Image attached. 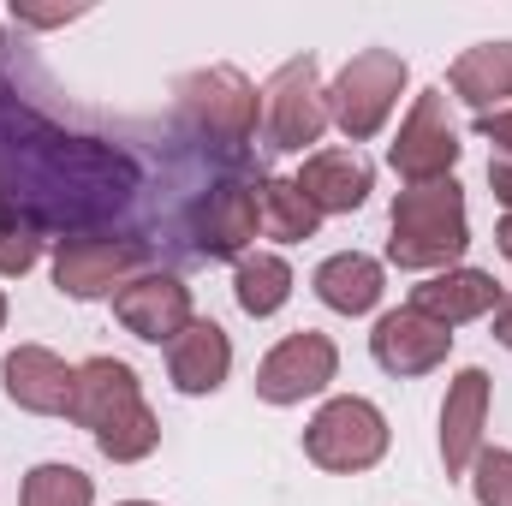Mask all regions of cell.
<instances>
[{
  "label": "cell",
  "instance_id": "cell-18",
  "mask_svg": "<svg viewBox=\"0 0 512 506\" xmlns=\"http://www.w3.org/2000/svg\"><path fill=\"white\" fill-rule=\"evenodd\" d=\"M233 370V340H227V328L221 322H191L173 346H167V376L179 393H191V399H203V393H215L221 381Z\"/></svg>",
  "mask_w": 512,
  "mask_h": 506
},
{
  "label": "cell",
  "instance_id": "cell-7",
  "mask_svg": "<svg viewBox=\"0 0 512 506\" xmlns=\"http://www.w3.org/2000/svg\"><path fill=\"white\" fill-rule=\"evenodd\" d=\"M262 131H268V149H286V155H304L328 131V90H322L310 54L286 60L262 84Z\"/></svg>",
  "mask_w": 512,
  "mask_h": 506
},
{
  "label": "cell",
  "instance_id": "cell-10",
  "mask_svg": "<svg viewBox=\"0 0 512 506\" xmlns=\"http://www.w3.org/2000/svg\"><path fill=\"white\" fill-rule=\"evenodd\" d=\"M334 370H340L334 340L316 334V328H298V334H286L256 364V399H268V405H304V399H316L334 381Z\"/></svg>",
  "mask_w": 512,
  "mask_h": 506
},
{
  "label": "cell",
  "instance_id": "cell-1",
  "mask_svg": "<svg viewBox=\"0 0 512 506\" xmlns=\"http://www.w3.org/2000/svg\"><path fill=\"white\" fill-rule=\"evenodd\" d=\"M137 185L120 149L90 143V137H66L48 120H36L30 108L0 102V209L36 221V227H66V221H90L120 209Z\"/></svg>",
  "mask_w": 512,
  "mask_h": 506
},
{
  "label": "cell",
  "instance_id": "cell-11",
  "mask_svg": "<svg viewBox=\"0 0 512 506\" xmlns=\"http://www.w3.org/2000/svg\"><path fill=\"white\" fill-rule=\"evenodd\" d=\"M114 316L126 322V334L149 340V346H173V340L197 322V310H191V286H185L179 274H161V268L131 274L126 286L114 292Z\"/></svg>",
  "mask_w": 512,
  "mask_h": 506
},
{
  "label": "cell",
  "instance_id": "cell-2",
  "mask_svg": "<svg viewBox=\"0 0 512 506\" xmlns=\"http://www.w3.org/2000/svg\"><path fill=\"white\" fill-rule=\"evenodd\" d=\"M72 423L96 435V447L114 465H137L155 453L161 423L137 387V370L120 358H84L78 364V393H72Z\"/></svg>",
  "mask_w": 512,
  "mask_h": 506
},
{
  "label": "cell",
  "instance_id": "cell-19",
  "mask_svg": "<svg viewBox=\"0 0 512 506\" xmlns=\"http://www.w3.org/2000/svg\"><path fill=\"white\" fill-rule=\"evenodd\" d=\"M447 90L477 108V114H501L512 102V42H477L453 60L447 72Z\"/></svg>",
  "mask_w": 512,
  "mask_h": 506
},
{
  "label": "cell",
  "instance_id": "cell-21",
  "mask_svg": "<svg viewBox=\"0 0 512 506\" xmlns=\"http://www.w3.org/2000/svg\"><path fill=\"white\" fill-rule=\"evenodd\" d=\"M256 215H262L268 239H280V245H304L322 227V209L298 191V179H262L256 185Z\"/></svg>",
  "mask_w": 512,
  "mask_h": 506
},
{
  "label": "cell",
  "instance_id": "cell-5",
  "mask_svg": "<svg viewBox=\"0 0 512 506\" xmlns=\"http://www.w3.org/2000/svg\"><path fill=\"white\" fill-rule=\"evenodd\" d=\"M405 90V60L393 48H364L340 66V78L328 84V126H340L352 143H370L387 126V114L399 108Z\"/></svg>",
  "mask_w": 512,
  "mask_h": 506
},
{
  "label": "cell",
  "instance_id": "cell-27",
  "mask_svg": "<svg viewBox=\"0 0 512 506\" xmlns=\"http://www.w3.org/2000/svg\"><path fill=\"white\" fill-rule=\"evenodd\" d=\"M72 18H84V12H78V6H60V12H42V6H18V24H42V30H48V24H72Z\"/></svg>",
  "mask_w": 512,
  "mask_h": 506
},
{
  "label": "cell",
  "instance_id": "cell-14",
  "mask_svg": "<svg viewBox=\"0 0 512 506\" xmlns=\"http://www.w3.org/2000/svg\"><path fill=\"white\" fill-rule=\"evenodd\" d=\"M262 227L256 215V185H215L197 197L191 209V239H197V256L209 262H239L251 256V239Z\"/></svg>",
  "mask_w": 512,
  "mask_h": 506
},
{
  "label": "cell",
  "instance_id": "cell-17",
  "mask_svg": "<svg viewBox=\"0 0 512 506\" xmlns=\"http://www.w3.org/2000/svg\"><path fill=\"white\" fill-rule=\"evenodd\" d=\"M370 185H376V173H370V161H364L358 149H316V155H304V167H298V191H304L322 215H352V209H364Z\"/></svg>",
  "mask_w": 512,
  "mask_h": 506
},
{
  "label": "cell",
  "instance_id": "cell-32",
  "mask_svg": "<svg viewBox=\"0 0 512 506\" xmlns=\"http://www.w3.org/2000/svg\"><path fill=\"white\" fill-rule=\"evenodd\" d=\"M120 506H155V501H120Z\"/></svg>",
  "mask_w": 512,
  "mask_h": 506
},
{
  "label": "cell",
  "instance_id": "cell-16",
  "mask_svg": "<svg viewBox=\"0 0 512 506\" xmlns=\"http://www.w3.org/2000/svg\"><path fill=\"white\" fill-rule=\"evenodd\" d=\"M501 298H507V292H501L495 274H483V268H441V274H429L423 286H411V310L435 316L441 328H459V322L495 316Z\"/></svg>",
  "mask_w": 512,
  "mask_h": 506
},
{
  "label": "cell",
  "instance_id": "cell-31",
  "mask_svg": "<svg viewBox=\"0 0 512 506\" xmlns=\"http://www.w3.org/2000/svg\"><path fill=\"white\" fill-rule=\"evenodd\" d=\"M0 328H6V292H0Z\"/></svg>",
  "mask_w": 512,
  "mask_h": 506
},
{
  "label": "cell",
  "instance_id": "cell-26",
  "mask_svg": "<svg viewBox=\"0 0 512 506\" xmlns=\"http://www.w3.org/2000/svg\"><path fill=\"white\" fill-rule=\"evenodd\" d=\"M477 137H489V143L501 149V161H512V108H501V114H477Z\"/></svg>",
  "mask_w": 512,
  "mask_h": 506
},
{
  "label": "cell",
  "instance_id": "cell-4",
  "mask_svg": "<svg viewBox=\"0 0 512 506\" xmlns=\"http://www.w3.org/2000/svg\"><path fill=\"white\" fill-rule=\"evenodd\" d=\"M173 96H179V114H185L191 126L203 131L209 143L233 149V155L256 137V120H262V90H256L239 66H203V72L179 78V90H173Z\"/></svg>",
  "mask_w": 512,
  "mask_h": 506
},
{
  "label": "cell",
  "instance_id": "cell-9",
  "mask_svg": "<svg viewBox=\"0 0 512 506\" xmlns=\"http://www.w3.org/2000/svg\"><path fill=\"white\" fill-rule=\"evenodd\" d=\"M393 173L405 185H435V179H453L459 167V131L447 126V90H423L405 114V126L387 149Z\"/></svg>",
  "mask_w": 512,
  "mask_h": 506
},
{
  "label": "cell",
  "instance_id": "cell-24",
  "mask_svg": "<svg viewBox=\"0 0 512 506\" xmlns=\"http://www.w3.org/2000/svg\"><path fill=\"white\" fill-rule=\"evenodd\" d=\"M36 256H42V227L0 209V274H30Z\"/></svg>",
  "mask_w": 512,
  "mask_h": 506
},
{
  "label": "cell",
  "instance_id": "cell-25",
  "mask_svg": "<svg viewBox=\"0 0 512 506\" xmlns=\"http://www.w3.org/2000/svg\"><path fill=\"white\" fill-rule=\"evenodd\" d=\"M471 495H477V506H512V453L507 447H483L471 459Z\"/></svg>",
  "mask_w": 512,
  "mask_h": 506
},
{
  "label": "cell",
  "instance_id": "cell-28",
  "mask_svg": "<svg viewBox=\"0 0 512 506\" xmlns=\"http://www.w3.org/2000/svg\"><path fill=\"white\" fill-rule=\"evenodd\" d=\"M489 185H495V203L512 215V161H501V155L489 161Z\"/></svg>",
  "mask_w": 512,
  "mask_h": 506
},
{
  "label": "cell",
  "instance_id": "cell-8",
  "mask_svg": "<svg viewBox=\"0 0 512 506\" xmlns=\"http://www.w3.org/2000/svg\"><path fill=\"white\" fill-rule=\"evenodd\" d=\"M149 245L131 233H66L54 245V286L66 298H102L120 292L131 274H143Z\"/></svg>",
  "mask_w": 512,
  "mask_h": 506
},
{
  "label": "cell",
  "instance_id": "cell-3",
  "mask_svg": "<svg viewBox=\"0 0 512 506\" xmlns=\"http://www.w3.org/2000/svg\"><path fill=\"white\" fill-rule=\"evenodd\" d=\"M387 256L399 268H417V274H441L453 268L465 245H471V221H465V191L459 179H435V185H405L393 197V215H387Z\"/></svg>",
  "mask_w": 512,
  "mask_h": 506
},
{
  "label": "cell",
  "instance_id": "cell-29",
  "mask_svg": "<svg viewBox=\"0 0 512 506\" xmlns=\"http://www.w3.org/2000/svg\"><path fill=\"white\" fill-rule=\"evenodd\" d=\"M495 340L512 352V298H501V304H495Z\"/></svg>",
  "mask_w": 512,
  "mask_h": 506
},
{
  "label": "cell",
  "instance_id": "cell-13",
  "mask_svg": "<svg viewBox=\"0 0 512 506\" xmlns=\"http://www.w3.org/2000/svg\"><path fill=\"white\" fill-rule=\"evenodd\" d=\"M370 352H376V364H382L387 376H429V370L447 364V352H453V328H441L435 316L399 304V310H387L382 322H376Z\"/></svg>",
  "mask_w": 512,
  "mask_h": 506
},
{
  "label": "cell",
  "instance_id": "cell-20",
  "mask_svg": "<svg viewBox=\"0 0 512 506\" xmlns=\"http://www.w3.org/2000/svg\"><path fill=\"white\" fill-rule=\"evenodd\" d=\"M316 298L328 304V310H340V316H364V310H376L382 304V286H387V274H382V262L376 256H364V251H340V256H328L322 268H316Z\"/></svg>",
  "mask_w": 512,
  "mask_h": 506
},
{
  "label": "cell",
  "instance_id": "cell-22",
  "mask_svg": "<svg viewBox=\"0 0 512 506\" xmlns=\"http://www.w3.org/2000/svg\"><path fill=\"white\" fill-rule=\"evenodd\" d=\"M233 298H239V310L245 316H274L286 298H292V268H286V256L274 251H251L239 256V274H233Z\"/></svg>",
  "mask_w": 512,
  "mask_h": 506
},
{
  "label": "cell",
  "instance_id": "cell-6",
  "mask_svg": "<svg viewBox=\"0 0 512 506\" xmlns=\"http://www.w3.org/2000/svg\"><path fill=\"white\" fill-rule=\"evenodd\" d=\"M382 453H387V417L358 393L328 399L304 429V459L322 465V471H340V477L382 465Z\"/></svg>",
  "mask_w": 512,
  "mask_h": 506
},
{
  "label": "cell",
  "instance_id": "cell-12",
  "mask_svg": "<svg viewBox=\"0 0 512 506\" xmlns=\"http://www.w3.org/2000/svg\"><path fill=\"white\" fill-rule=\"evenodd\" d=\"M0 387L18 411L30 417H72V393H78V364H66L48 346H12L0 364Z\"/></svg>",
  "mask_w": 512,
  "mask_h": 506
},
{
  "label": "cell",
  "instance_id": "cell-23",
  "mask_svg": "<svg viewBox=\"0 0 512 506\" xmlns=\"http://www.w3.org/2000/svg\"><path fill=\"white\" fill-rule=\"evenodd\" d=\"M18 506H96V483L78 465H36L24 477Z\"/></svg>",
  "mask_w": 512,
  "mask_h": 506
},
{
  "label": "cell",
  "instance_id": "cell-15",
  "mask_svg": "<svg viewBox=\"0 0 512 506\" xmlns=\"http://www.w3.org/2000/svg\"><path fill=\"white\" fill-rule=\"evenodd\" d=\"M489 393H495L489 370H459L447 381V399H441V465H447V477H465L471 459L483 453Z\"/></svg>",
  "mask_w": 512,
  "mask_h": 506
},
{
  "label": "cell",
  "instance_id": "cell-30",
  "mask_svg": "<svg viewBox=\"0 0 512 506\" xmlns=\"http://www.w3.org/2000/svg\"><path fill=\"white\" fill-rule=\"evenodd\" d=\"M495 239H501V256H507V262H512V215H507V221H501V227H495Z\"/></svg>",
  "mask_w": 512,
  "mask_h": 506
}]
</instances>
